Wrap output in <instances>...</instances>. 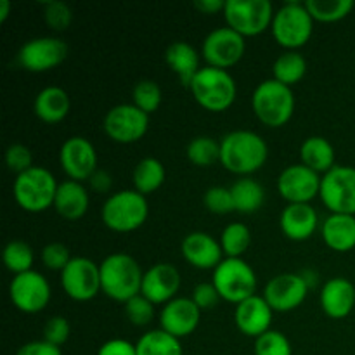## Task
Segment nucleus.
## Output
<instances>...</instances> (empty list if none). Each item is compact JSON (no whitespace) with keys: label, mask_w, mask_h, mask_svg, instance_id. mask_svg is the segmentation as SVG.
I'll list each match as a JSON object with an SVG mask.
<instances>
[{"label":"nucleus","mask_w":355,"mask_h":355,"mask_svg":"<svg viewBox=\"0 0 355 355\" xmlns=\"http://www.w3.org/2000/svg\"><path fill=\"white\" fill-rule=\"evenodd\" d=\"M89 207V191L82 182L68 179L59 184L54 200V210L58 211L59 217L66 218V220H80L82 217H85Z\"/></svg>","instance_id":"nucleus-25"},{"label":"nucleus","mask_w":355,"mask_h":355,"mask_svg":"<svg viewBox=\"0 0 355 355\" xmlns=\"http://www.w3.org/2000/svg\"><path fill=\"white\" fill-rule=\"evenodd\" d=\"M10 9H12V3L9 0H0V23H6L10 14Z\"/></svg>","instance_id":"nucleus-51"},{"label":"nucleus","mask_w":355,"mask_h":355,"mask_svg":"<svg viewBox=\"0 0 355 355\" xmlns=\"http://www.w3.org/2000/svg\"><path fill=\"white\" fill-rule=\"evenodd\" d=\"M16 355H62L61 347H55L45 340H35V342L24 343L19 347Z\"/></svg>","instance_id":"nucleus-48"},{"label":"nucleus","mask_w":355,"mask_h":355,"mask_svg":"<svg viewBox=\"0 0 355 355\" xmlns=\"http://www.w3.org/2000/svg\"><path fill=\"white\" fill-rule=\"evenodd\" d=\"M194 101L210 113H224L234 104L238 85L227 69L205 66L187 87Z\"/></svg>","instance_id":"nucleus-3"},{"label":"nucleus","mask_w":355,"mask_h":355,"mask_svg":"<svg viewBox=\"0 0 355 355\" xmlns=\"http://www.w3.org/2000/svg\"><path fill=\"white\" fill-rule=\"evenodd\" d=\"M71 335V326H69L68 319L62 315H54L49 319L44 326V340L45 342L52 343L55 347L64 345Z\"/></svg>","instance_id":"nucleus-45"},{"label":"nucleus","mask_w":355,"mask_h":355,"mask_svg":"<svg viewBox=\"0 0 355 355\" xmlns=\"http://www.w3.org/2000/svg\"><path fill=\"white\" fill-rule=\"evenodd\" d=\"M44 19L51 30L64 31L71 26L73 10L66 2H47L44 6Z\"/></svg>","instance_id":"nucleus-42"},{"label":"nucleus","mask_w":355,"mask_h":355,"mask_svg":"<svg viewBox=\"0 0 355 355\" xmlns=\"http://www.w3.org/2000/svg\"><path fill=\"white\" fill-rule=\"evenodd\" d=\"M309 290L302 274L284 272L274 276L266 284L262 297L274 312H291L300 307L307 298Z\"/></svg>","instance_id":"nucleus-18"},{"label":"nucleus","mask_w":355,"mask_h":355,"mask_svg":"<svg viewBox=\"0 0 355 355\" xmlns=\"http://www.w3.org/2000/svg\"><path fill=\"white\" fill-rule=\"evenodd\" d=\"M165 62L184 87H189L200 71V54L189 42H172L165 51Z\"/></svg>","instance_id":"nucleus-28"},{"label":"nucleus","mask_w":355,"mask_h":355,"mask_svg":"<svg viewBox=\"0 0 355 355\" xmlns=\"http://www.w3.org/2000/svg\"><path fill=\"white\" fill-rule=\"evenodd\" d=\"M319 304L329 319H345L355 307V286L347 277H333L322 284Z\"/></svg>","instance_id":"nucleus-23"},{"label":"nucleus","mask_w":355,"mask_h":355,"mask_svg":"<svg viewBox=\"0 0 355 355\" xmlns=\"http://www.w3.org/2000/svg\"><path fill=\"white\" fill-rule=\"evenodd\" d=\"M125 315L134 326H148L155 318V304L149 302L144 295L139 293L137 297L125 302Z\"/></svg>","instance_id":"nucleus-41"},{"label":"nucleus","mask_w":355,"mask_h":355,"mask_svg":"<svg viewBox=\"0 0 355 355\" xmlns=\"http://www.w3.org/2000/svg\"><path fill=\"white\" fill-rule=\"evenodd\" d=\"M59 163L69 180H89L97 170V151L92 142L80 135L66 139L59 151Z\"/></svg>","instance_id":"nucleus-17"},{"label":"nucleus","mask_w":355,"mask_h":355,"mask_svg":"<svg viewBox=\"0 0 355 355\" xmlns=\"http://www.w3.org/2000/svg\"><path fill=\"white\" fill-rule=\"evenodd\" d=\"M218 241L225 259H241L252 245V231L243 222H232L225 225Z\"/></svg>","instance_id":"nucleus-34"},{"label":"nucleus","mask_w":355,"mask_h":355,"mask_svg":"<svg viewBox=\"0 0 355 355\" xmlns=\"http://www.w3.org/2000/svg\"><path fill=\"white\" fill-rule=\"evenodd\" d=\"M322 205L331 214L355 215V168L336 165L324 173L319 191Z\"/></svg>","instance_id":"nucleus-10"},{"label":"nucleus","mask_w":355,"mask_h":355,"mask_svg":"<svg viewBox=\"0 0 355 355\" xmlns=\"http://www.w3.org/2000/svg\"><path fill=\"white\" fill-rule=\"evenodd\" d=\"M149 217V205L146 196L135 189L113 193L103 205L101 218L110 231L127 234L141 229Z\"/></svg>","instance_id":"nucleus-5"},{"label":"nucleus","mask_w":355,"mask_h":355,"mask_svg":"<svg viewBox=\"0 0 355 355\" xmlns=\"http://www.w3.org/2000/svg\"><path fill=\"white\" fill-rule=\"evenodd\" d=\"M9 298L23 314H38L51 302V284L37 270L14 276L9 284Z\"/></svg>","instance_id":"nucleus-15"},{"label":"nucleus","mask_w":355,"mask_h":355,"mask_svg":"<svg viewBox=\"0 0 355 355\" xmlns=\"http://www.w3.org/2000/svg\"><path fill=\"white\" fill-rule=\"evenodd\" d=\"M61 288L75 302H89L101 293V270L87 257H73L61 272Z\"/></svg>","instance_id":"nucleus-14"},{"label":"nucleus","mask_w":355,"mask_h":355,"mask_svg":"<svg viewBox=\"0 0 355 355\" xmlns=\"http://www.w3.org/2000/svg\"><path fill=\"white\" fill-rule=\"evenodd\" d=\"M191 298H193V302L198 305V309H200L201 312L211 311V309L217 307L218 302L222 300L217 288L214 286V283H200L198 286H194Z\"/></svg>","instance_id":"nucleus-46"},{"label":"nucleus","mask_w":355,"mask_h":355,"mask_svg":"<svg viewBox=\"0 0 355 355\" xmlns=\"http://www.w3.org/2000/svg\"><path fill=\"white\" fill-rule=\"evenodd\" d=\"M211 283L222 300L238 305L255 295L259 281L248 262L243 259H224L214 270Z\"/></svg>","instance_id":"nucleus-8"},{"label":"nucleus","mask_w":355,"mask_h":355,"mask_svg":"<svg viewBox=\"0 0 355 355\" xmlns=\"http://www.w3.org/2000/svg\"><path fill=\"white\" fill-rule=\"evenodd\" d=\"M274 6L269 0H227L224 7L225 24L241 37H259L270 30Z\"/></svg>","instance_id":"nucleus-9"},{"label":"nucleus","mask_w":355,"mask_h":355,"mask_svg":"<svg viewBox=\"0 0 355 355\" xmlns=\"http://www.w3.org/2000/svg\"><path fill=\"white\" fill-rule=\"evenodd\" d=\"M255 355H293V347L286 335L270 329L255 340Z\"/></svg>","instance_id":"nucleus-39"},{"label":"nucleus","mask_w":355,"mask_h":355,"mask_svg":"<svg viewBox=\"0 0 355 355\" xmlns=\"http://www.w3.org/2000/svg\"><path fill=\"white\" fill-rule=\"evenodd\" d=\"M186 156L194 166H200V168L214 166L215 163H220V142L208 137V135L194 137L187 144Z\"/></svg>","instance_id":"nucleus-37"},{"label":"nucleus","mask_w":355,"mask_h":355,"mask_svg":"<svg viewBox=\"0 0 355 355\" xmlns=\"http://www.w3.org/2000/svg\"><path fill=\"white\" fill-rule=\"evenodd\" d=\"M6 165L9 172L21 175L33 166L31 149L24 144H10L6 151Z\"/></svg>","instance_id":"nucleus-44"},{"label":"nucleus","mask_w":355,"mask_h":355,"mask_svg":"<svg viewBox=\"0 0 355 355\" xmlns=\"http://www.w3.org/2000/svg\"><path fill=\"white\" fill-rule=\"evenodd\" d=\"M101 293L125 304L141 293L144 270L137 260L127 253H111L99 263Z\"/></svg>","instance_id":"nucleus-2"},{"label":"nucleus","mask_w":355,"mask_h":355,"mask_svg":"<svg viewBox=\"0 0 355 355\" xmlns=\"http://www.w3.org/2000/svg\"><path fill=\"white\" fill-rule=\"evenodd\" d=\"M135 350L137 355H184L180 340L163 329L144 333L135 343Z\"/></svg>","instance_id":"nucleus-33"},{"label":"nucleus","mask_w":355,"mask_h":355,"mask_svg":"<svg viewBox=\"0 0 355 355\" xmlns=\"http://www.w3.org/2000/svg\"><path fill=\"white\" fill-rule=\"evenodd\" d=\"M324 245L336 253L352 252L355 248V215L329 214L321 225Z\"/></svg>","instance_id":"nucleus-26"},{"label":"nucleus","mask_w":355,"mask_h":355,"mask_svg":"<svg viewBox=\"0 0 355 355\" xmlns=\"http://www.w3.org/2000/svg\"><path fill=\"white\" fill-rule=\"evenodd\" d=\"M42 263H44L47 269L51 270H62L66 269L69 262H71V253H69V248L64 245V243H49V245L44 246L42 250Z\"/></svg>","instance_id":"nucleus-43"},{"label":"nucleus","mask_w":355,"mask_h":355,"mask_svg":"<svg viewBox=\"0 0 355 355\" xmlns=\"http://www.w3.org/2000/svg\"><path fill=\"white\" fill-rule=\"evenodd\" d=\"M201 321V311L193 298L177 297L165 304L159 312V329L182 340L193 335Z\"/></svg>","instance_id":"nucleus-19"},{"label":"nucleus","mask_w":355,"mask_h":355,"mask_svg":"<svg viewBox=\"0 0 355 355\" xmlns=\"http://www.w3.org/2000/svg\"><path fill=\"white\" fill-rule=\"evenodd\" d=\"M97 355H137L135 343L123 338H111L104 342L97 350Z\"/></svg>","instance_id":"nucleus-47"},{"label":"nucleus","mask_w":355,"mask_h":355,"mask_svg":"<svg viewBox=\"0 0 355 355\" xmlns=\"http://www.w3.org/2000/svg\"><path fill=\"white\" fill-rule=\"evenodd\" d=\"M87 182L90 184L92 191H96V193L107 194L111 191V187H113V177H111L106 170L97 168L96 172H94V175L90 177Z\"/></svg>","instance_id":"nucleus-49"},{"label":"nucleus","mask_w":355,"mask_h":355,"mask_svg":"<svg viewBox=\"0 0 355 355\" xmlns=\"http://www.w3.org/2000/svg\"><path fill=\"white\" fill-rule=\"evenodd\" d=\"M180 272L172 263L159 262L149 267L142 279L141 295H144L155 305H165L170 300L177 298V291L180 290Z\"/></svg>","instance_id":"nucleus-20"},{"label":"nucleus","mask_w":355,"mask_h":355,"mask_svg":"<svg viewBox=\"0 0 355 355\" xmlns=\"http://www.w3.org/2000/svg\"><path fill=\"white\" fill-rule=\"evenodd\" d=\"M3 266L9 272H12L14 276H19V274L30 272L33 270L35 263V253L28 243L21 241V239H12L6 245L2 253Z\"/></svg>","instance_id":"nucleus-36"},{"label":"nucleus","mask_w":355,"mask_h":355,"mask_svg":"<svg viewBox=\"0 0 355 355\" xmlns=\"http://www.w3.org/2000/svg\"><path fill=\"white\" fill-rule=\"evenodd\" d=\"M180 253L189 266L200 270H215L224 260L220 241L203 231L189 232L180 243Z\"/></svg>","instance_id":"nucleus-21"},{"label":"nucleus","mask_w":355,"mask_h":355,"mask_svg":"<svg viewBox=\"0 0 355 355\" xmlns=\"http://www.w3.org/2000/svg\"><path fill=\"white\" fill-rule=\"evenodd\" d=\"M269 158V146L253 130H232L220 141V163L227 172L250 177Z\"/></svg>","instance_id":"nucleus-1"},{"label":"nucleus","mask_w":355,"mask_h":355,"mask_svg":"<svg viewBox=\"0 0 355 355\" xmlns=\"http://www.w3.org/2000/svg\"><path fill=\"white\" fill-rule=\"evenodd\" d=\"M252 107L260 123L266 127H284L295 113L293 89L274 78L263 80L253 90Z\"/></svg>","instance_id":"nucleus-4"},{"label":"nucleus","mask_w":355,"mask_h":355,"mask_svg":"<svg viewBox=\"0 0 355 355\" xmlns=\"http://www.w3.org/2000/svg\"><path fill=\"white\" fill-rule=\"evenodd\" d=\"M229 189L234 200V210L238 214H255L266 203V189L259 180L252 177H239Z\"/></svg>","instance_id":"nucleus-30"},{"label":"nucleus","mask_w":355,"mask_h":355,"mask_svg":"<svg viewBox=\"0 0 355 355\" xmlns=\"http://www.w3.org/2000/svg\"><path fill=\"white\" fill-rule=\"evenodd\" d=\"M305 7L319 23H338L354 10V0H307Z\"/></svg>","instance_id":"nucleus-35"},{"label":"nucleus","mask_w":355,"mask_h":355,"mask_svg":"<svg viewBox=\"0 0 355 355\" xmlns=\"http://www.w3.org/2000/svg\"><path fill=\"white\" fill-rule=\"evenodd\" d=\"M58 187L59 184L51 170L44 166H31L21 175H16L12 194L21 210L28 214H42L49 208H54Z\"/></svg>","instance_id":"nucleus-6"},{"label":"nucleus","mask_w":355,"mask_h":355,"mask_svg":"<svg viewBox=\"0 0 355 355\" xmlns=\"http://www.w3.org/2000/svg\"><path fill=\"white\" fill-rule=\"evenodd\" d=\"M166 170L165 165L159 162L158 158H142L141 162L135 165L134 173H132V182H134V189L141 193L142 196L156 193L159 187L165 184Z\"/></svg>","instance_id":"nucleus-31"},{"label":"nucleus","mask_w":355,"mask_h":355,"mask_svg":"<svg viewBox=\"0 0 355 355\" xmlns=\"http://www.w3.org/2000/svg\"><path fill=\"white\" fill-rule=\"evenodd\" d=\"M335 148L331 142L321 135L307 137L300 146V163L314 170L319 175H324L335 165Z\"/></svg>","instance_id":"nucleus-29"},{"label":"nucleus","mask_w":355,"mask_h":355,"mask_svg":"<svg viewBox=\"0 0 355 355\" xmlns=\"http://www.w3.org/2000/svg\"><path fill=\"white\" fill-rule=\"evenodd\" d=\"M283 234L291 241H307L319 227L318 211L312 205H286L279 217Z\"/></svg>","instance_id":"nucleus-24"},{"label":"nucleus","mask_w":355,"mask_h":355,"mask_svg":"<svg viewBox=\"0 0 355 355\" xmlns=\"http://www.w3.org/2000/svg\"><path fill=\"white\" fill-rule=\"evenodd\" d=\"M224 0H196V2H194V9L200 10L201 14H208V16L224 12Z\"/></svg>","instance_id":"nucleus-50"},{"label":"nucleus","mask_w":355,"mask_h":355,"mask_svg":"<svg viewBox=\"0 0 355 355\" xmlns=\"http://www.w3.org/2000/svg\"><path fill=\"white\" fill-rule=\"evenodd\" d=\"M307 75V61L297 51H286L274 61L272 78L286 87L300 83Z\"/></svg>","instance_id":"nucleus-32"},{"label":"nucleus","mask_w":355,"mask_h":355,"mask_svg":"<svg viewBox=\"0 0 355 355\" xmlns=\"http://www.w3.org/2000/svg\"><path fill=\"white\" fill-rule=\"evenodd\" d=\"M322 175L302 163L286 166L277 177V193L288 205H311L321 191Z\"/></svg>","instance_id":"nucleus-16"},{"label":"nucleus","mask_w":355,"mask_h":355,"mask_svg":"<svg viewBox=\"0 0 355 355\" xmlns=\"http://www.w3.org/2000/svg\"><path fill=\"white\" fill-rule=\"evenodd\" d=\"M69 110H71V99H69V94L61 87H45L35 97V116L44 123H61L69 114Z\"/></svg>","instance_id":"nucleus-27"},{"label":"nucleus","mask_w":355,"mask_h":355,"mask_svg":"<svg viewBox=\"0 0 355 355\" xmlns=\"http://www.w3.org/2000/svg\"><path fill=\"white\" fill-rule=\"evenodd\" d=\"M246 52L245 37L236 33L229 26L217 28L205 37L201 45V58L207 66L229 69L238 64Z\"/></svg>","instance_id":"nucleus-12"},{"label":"nucleus","mask_w":355,"mask_h":355,"mask_svg":"<svg viewBox=\"0 0 355 355\" xmlns=\"http://www.w3.org/2000/svg\"><path fill=\"white\" fill-rule=\"evenodd\" d=\"M68 52V44L58 37L31 38L17 52V64L30 73H45L62 64Z\"/></svg>","instance_id":"nucleus-13"},{"label":"nucleus","mask_w":355,"mask_h":355,"mask_svg":"<svg viewBox=\"0 0 355 355\" xmlns=\"http://www.w3.org/2000/svg\"><path fill=\"white\" fill-rule=\"evenodd\" d=\"M163 101L162 89L155 80H141L132 90V104L146 114H153L159 110Z\"/></svg>","instance_id":"nucleus-38"},{"label":"nucleus","mask_w":355,"mask_h":355,"mask_svg":"<svg viewBox=\"0 0 355 355\" xmlns=\"http://www.w3.org/2000/svg\"><path fill=\"white\" fill-rule=\"evenodd\" d=\"M203 205L210 214L215 215H227L236 211L234 200H232V194L229 187L214 186L205 191Z\"/></svg>","instance_id":"nucleus-40"},{"label":"nucleus","mask_w":355,"mask_h":355,"mask_svg":"<svg viewBox=\"0 0 355 355\" xmlns=\"http://www.w3.org/2000/svg\"><path fill=\"white\" fill-rule=\"evenodd\" d=\"M314 23L305 2H286L274 12L270 33L277 45L286 51H297L309 44Z\"/></svg>","instance_id":"nucleus-7"},{"label":"nucleus","mask_w":355,"mask_h":355,"mask_svg":"<svg viewBox=\"0 0 355 355\" xmlns=\"http://www.w3.org/2000/svg\"><path fill=\"white\" fill-rule=\"evenodd\" d=\"M103 128L107 139L116 144H134L148 134L149 114L134 104H118L106 113Z\"/></svg>","instance_id":"nucleus-11"},{"label":"nucleus","mask_w":355,"mask_h":355,"mask_svg":"<svg viewBox=\"0 0 355 355\" xmlns=\"http://www.w3.org/2000/svg\"><path fill=\"white\" fill-rule=\"evenodd\" d=\"M274 311L267 304L266 298L253 295L246 298L245 302L236 305L234 309V322L236 328L250 338H259L263 333L270 331L272 324Z\"/></svg>","instance_id":"nucleus-22"}]
</instances>
